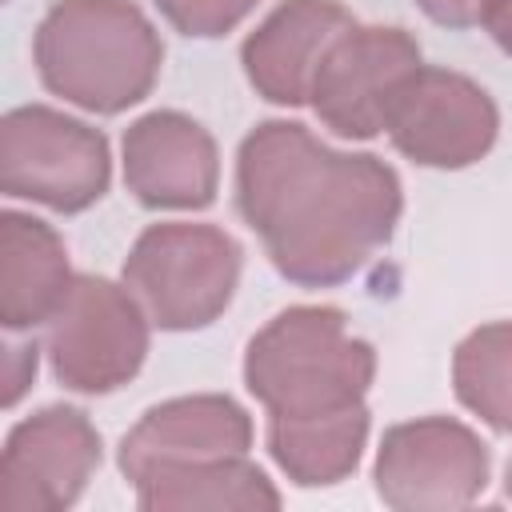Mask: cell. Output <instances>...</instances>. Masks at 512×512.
Segmentation results:
<instances>
[{
	"mask_svg": "<svg viewBox=\"0 0 512 512\" xmlns=\"http://www.w3.org/2000/svg\"><path fill=\"white\" fill-rule=\"evenodd\" d=\"M232 196L272 268L296 288L360 276L396 236L404 184L372 152L324 144L300 120H260L236 148Z\"/></svg>",
	"mask_w": 512,
	"mask_h": 512,
	"instance_id": "6da1fadb",
	"label": "cell"
},
{
	"mask_svg": "<svg viewBox=\"0 0 512 512\" xmlns=\"http://www.w3.org/2000/svg\"><path fill=\"white\" fill-rule=\"evenodd\" d=\"M40 84L92 116H120L152 96L164 40L132 0H56L32 32Z\"/></svg>",
	"mask_w": 512,
	"mask_h": 512,
	"instance_id": "7a4b0ae2",
	"label": "cell"
},
{
	"mask_svg": "<svg viewBox=\"0 0 512 512\" xmlns=\"http://www.w3.org/2000/svg\"><path fill=\"white\" fill-rule=\"evenodd\" d=\"M244 388L268 420H312L360 408L376 380V348L332 304L276 312L244 348Z\"/></svg>",
	"mask_w": 512,
	"mask_h": 512,
	"instance_id": "3957f363",
	"label": "cell"
},
{
	"mask_svg": "<svg viewBox=\"0 0 512 512\" xmlns=\"http://www.w3.org/2000/svg\"><path fill=\"white\" fill-rule=\"evenodd\" d=\"M240 272V240L208 220L148 224L120 264V280L160 332H200L216 324L240 288Z\"/></svg>",
	"mask_w": 512,
	"mask_h": 512,
	"instance_id": "277c9868",
	"label": "cell"
},
{
	"mask_svg": "<svg viewBox=\"0 0 512 512\" xmlns=\"http://www.w3.org/2000/svg\"><path fill=\"white\" fill-rule=\"evenodd\" d=\"M112 184V148L100 128L52 104H16L0 120V192L60 216L88 212Z\"/></svg>",
	"mask_w": 512,
	"mask_h": 512,
	"instance_id": "5b68a950",
	"label": "cell"
},
{
	"mask_svg": "<svg viewBox=\"0 0 512 512\" xmlns=\"http://www.w3.org/2000/svg\"><path fill=\"white\" fill-rule=\"evenodd\" d=\"M152 320L124 280L76 272L60 312L44 324V356L76 396H108L136 380L152 348Z\"/></svg>",
	"mask_w": 512,
	"mask_h": 512,
	"instance_id": "8992f818",
	"label": "cell"
},
{
	"mask_svg": "<svg viewBox=\"0 0 512 512\" xmlns=\"http://www.w3.org/2000/svg\"><path fill=\"white\" fill-rule=\"evenodd\" d=\"M492 452L476 428L452 416H416L380 436L372 484L396 512H452L484 496Z\"/></svg>",
	"mask_w": 512,
	"mask_h": 512,
	"instance_id": "52a82bcc",
	"label": "cell"
},
{
	"mask_svg": "<svg viewBox=\"0 0 512 512\" xmlns=\"http://www.w3.org/2000/svg\"><path fill=\"white\" fill-rule=\"evenodd\" d=\"M384 136L404 160L456 172L492 152L500 108L480 80L456 68L420 64L396 84L384 112Z\"/></svg>",
	"mask_w": 512,
	"mask_h": 512,
	"instance_id": "ba28073f",
	"label": "cell"
},
{
	"mask_svg": "<svg viewBox=\"0 0 512 512\" xmlns=\"http://www.w3.org/2000/svg\"><path fill=\"white\" fill-rule=\"evenodd\" d=\"M104 460V440L84 408L44 404L16 420L0 452L4 512H64L72 508Z\"/></svg>",
	"mask_w": 512,
	"mask_h": 512,
	"instance_id": "9c48e42d",
	"label": "cell"
},
{
	"mask_svg": "<svg viewBox=\"0 0 512 512\" xmlns=\"http://www.w3.org/2000/svg\"><path fill=\"white\" fill-rule=\"evenodd\" d=\"M420 40L400 24H352L324 56L308 108L340 140H372L396 84L420 68Z\"/></svg>",
	"mask_w": 512,
	"mask_h": 512,
	"instance_id": "30bf717a",
	"label": "cell"
},
{
	"mask_svg": "<svg viewBox=\"0 0 512 512\" xmlns=\"http://www.w3.org/2000/svg\"><path fill=\"white\" fill-rule=\"evenodd\" d=\"M124 188L148 212H200L220 192V148L180 108L136 116L120 136Z\"/></svg>",
	"mask_w": 512,
	"mask_h": 512,
	"instance_id": "8fae6325",
	"label": "cell"
},
{
	"mask_svg": "<svg viewBox=\"0 0 512 512\" xmlns=\"http://www.w3.org/2000/svg\"><path fill=\"white\" fill-rule=\"evenodd\" d=\"M356 24L340 0H280L240 44V68L252 92L276 108H300L328 48Z\"/></svg>",
	"mask_w": 512,
	"mask_h": 512,
	"instance_id": "7c38bea8",
	"label": "cell"
},
{
	"mask_svg": "<svg viewBox=\"0 0 512 512\" xmlns=\"http://www.w3.org/2000/svg\"><path fill=\"white\" fill-rule=\"evenodd\" d=\"M252 416L224 392H192L152 404L116 448V468L132 484L160 464H192L244 456L252 448Z\"/></svg>",
	"mask_w": 512,
	"mask_h": 512,
	"instance_id": "4fadbf2b",
	"label": "cell"
},
{
	"mask_svg": "<svg viewBox=\"0 0 512 512\" xmlns=\"http://www.w3.org/2000/svg\"><path fill=\"white\" fill-rule=\"evenodd\" d=\"M76 272L68 264L64 236L32 216L4 208L0 212V324L4 332H32L48 324Z\"/></svg>",
	"mask_w": 512,
	"mask_h": 512,
	"instance_id": "5bb4252c",
	"label": "cell"
},
{
	"mask_svg": "<svg viewBox=\"0 0 512 512\" xmlns=\"http://www.w3.org/2000/svg\"><path fill=\"white\" fill-rule=\"evenodd\" d=\"M144 512H272L284 504L280 488L260 464L244 456H216L192 464H160L132 480Z\"/></svg>",
	"mask_w": 512,
	"mask_h": 512,
	"instance_id": "9a60e30c",
	"label": "cell"
},
{
	"mask_svg": "<svg viewBox=\"0 0 512 512\" xmlns=\"http://www.w3.org/2000/svg\"><path fill=\"white\" fill-rule=\"evenodd\" d=\"M372 412L368 404L336 412V416H312V420H268L264 444L276 468L296 488H332L348 480L368 448Z\"/></svg>",
	"mask_w": 512,
	"mask_h": 512,
	"instance_id": "2e32d148",
	"label": "cell"
},
{
	"mask_svg": "<svg viewBox=\"0 0 512 512\" xmlns=\"http://www.w3.org/2000/svg\"><path fill=\"white\" fill-rule=\"evenodd\" d=\"M452 392L480 424L512 436V320H488L456 344Z\"/></svg>",
	"mask_w": 512,
	"mask_h": 512,
	"instance_id": "e0dca14e",
	"label": "cell"
},
{
	"mask_svg": "<svg viewBox=\"0 0 512 512\" xmlns=\"http://www.w3.org/2000/svg\"><path fill=\"white\" fill-rule=\"evenodd\" d=\"M156 12L192 40H220L232 28H240L260 0H152Z\"/></svg>",
	"mask_w": 512,
	"mask_h": 512,
	"instance_id": "ac0fdd59",
	"label": "cell"
},
{
	"mask_svg": "<svg viewBox=\"0 0 512 512\" xmlns=\"http://www.w3.org/2000/svg\"><path fill=\"white\" fill-rule=\"evenodd\" d=\"M40 368V344L36 340H8L4 344V408H16L24 392L32 388Z\"/></svg>",
	"mask_w": 512,
	"mask_h": 512,
	"instance_id": "d6986e66",
	"label": "cell"
},
{
	"mask_svg": "<svg viewBox=\"0 0 512 512\" xmlns=\"http://www.w3.org/2000/svg\"><path fill=\"white\" fill-rule=\"evenodd\" d=\"M480 4L484 0H416V8L440 24V28H452V32H464L472 24H480Z\"/></svg>",
	"mask_w": 512,
	"mask_h": 512,
	"instance_id": "ffe728a7",
	"label": "cell"
},
{
	"mask_svg": "<svg viewBox=\"0 0 512 512\" xmlns=\"http://www.w3.org/2000/svg\"><path fill=\"white\" fill-rule=\"evenodd\" d=\"M480 28L488 32V40L512 56V0H484L480 4Z\"/></svg>",
	"mask_w": 512,
	"mask_h": 512,
	"instance_id": "44dd1931",
	"label": "cell"
},
{
	"mask_svg": "<svg viewBox=\"0 0 512 512\" xmlns=\"http://www.w3.org/2000/svg\"><path fill=\"white\" fill-rule=\"evenodd\" d=\"M504 496H508V500H512V460H508V464H504Z\"/></svg>",
	"mask_w": 512,
	"mask_h": 512,
	"instance_id": "7402d4cb",
	"label": "cell"
}]
</instances>
